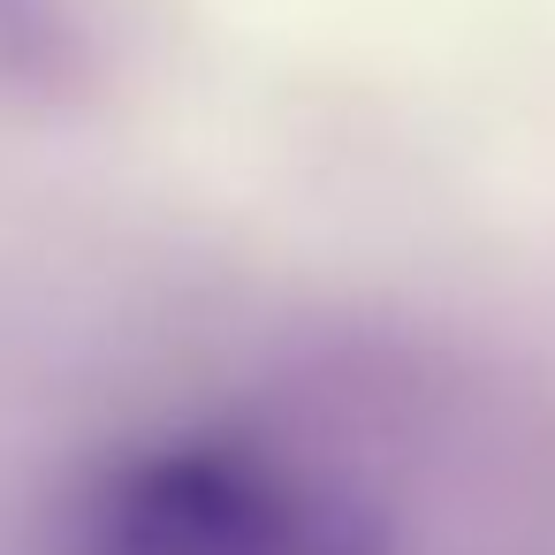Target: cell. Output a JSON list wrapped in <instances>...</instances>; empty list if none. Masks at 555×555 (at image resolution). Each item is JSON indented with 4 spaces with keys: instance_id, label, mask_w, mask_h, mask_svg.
Returning a JSON list of instances; mask_svg holds the SVG:
<instances>
[{
    "instance_id": "6da1fadb",
    "label": "cell",
    "mask_w": 555,
    "mask_h": 555,
    "mask_svg": "<svg viewBox=\"0 0 555 555\" xmlns=\"http://www.w3.org/2000/svg\"><path fill=\"white\" fill-rule=\"evenodd\" d=\"M69 54L54 0H0V77H54Z\"/></svg>"
}]
</instances>
